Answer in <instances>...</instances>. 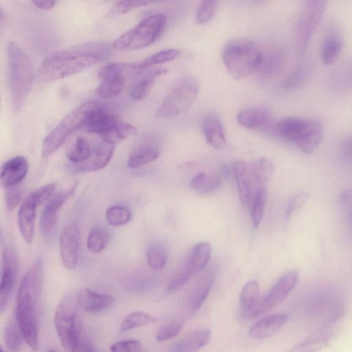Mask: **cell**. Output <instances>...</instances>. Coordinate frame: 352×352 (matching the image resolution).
I'll return each mask as SVG.
<instances>
[{"label":"cell","mask_w":352,"mask_h":352,"mask_svg":"<svg viewBox=\"0 0 352 352\" xmlns=\"http://www.w3.org/2000/svg\"><path fill=\"white\" fill-rule=\"evenodd\" d=\"M111 54L109 46L103 42L85 43L54 52L43 60L37 79L46 83L72 76L105 60Z\"/></svg>","instance_id":"1"},{"label":"cell","mask_w":352,"mask_h":352,"mask_svg":"<svg viewBox=\"0 0 352 352\" xmlns=\"http://www.w3.org/2000/svg\"><path fill=\"white\" fill-rule=\"evenodd\" d=\"M43 277V263L37 259L25 272L16 295L15 317L25 342L33 351L38 348V308Z\"/></svg>","instance_id":"2"},{"label":"cell","mask_w":352,"mask_h":352,"mask_svg":"<svg viewBox=\"0 0 352 352\" xmlns=\"http://www.w3.org/2000/svg\"><path fill=\"white\" fill-rule=\"evenodd\" d=\"M8 80L12 107L19 111L25 103L31 90L33 70L24 52L13 43L7 46Z\"/></svg>","instance_id":"3"},{"label":"cell","mask_w":352,"mask_h":352,"mask_svg":"<svg viewBox=\"0 0 352 352\" xmlns=\"http://www.w3.org/2000/svg\"><path fill=\"white\" fill-rule=\"evenodd\" d=\"M275 133L293 142L302 152L312 153L322 140L320 123L314 120L287 117L280 120L274 126Z\"/></svg>","instance_id":"4"},{"label":"cell","mask_w":352,"mask_h":352,"mask_svg":"<svg viewBox=\"0 0 352 352\" xmlns=\"http://www.w3.org/2000/svg\"><path fill=\"white\" fill-rule=\"evenodd\" d=\"M166 24V16L164 14L160 12L150 15L117 38L111 47L118 52L146 47L161 36Z\"/></svg>","instance_id":"5"},{"label":"cell","mask_w":352,"mask_h":352,"mask_svg":"<svg viewBox=\"0 0 352 352\" xmlns=\"http://www.w3.org/2000/svg\"><path fill=\"white\" fill-rule=\"evenodd\" d=\"M262 50L247 41H234L227 44L222 51V59L229 74L240 80L256 73Z\"/></svg>","instance_id":"6"},{"label":"cell","mask_w":352,"mask_h":352,"mask_svg":"<svg viewBox=\"0 0 352 352\" xmlns=\"http://www.w3.org/2000/svg\"><path fill=\"white\" fill-rule=\"evenodd\" d=\"M199 91V82L197 78L192 76L181 78L163 99L155 116L167 119L181 115L194 102Z\"/></svg>","instance_id":"7"},{"label":"cell","mask_w":352,"mask_h":352,"mask_svg":"<svg viewBox=\"0 0 352 352\" xmlns=\"http://www.w3.org/2000/svg\"><path fill=\"white\" fill-rule=\"evenodd\" d=\"M98 104L97 101H89L66 115L44 140L41 151L43 157L52 155L73 132L80 130L89 113Z\"/></svg>","instance_id":"8"},{"label":"cell","mask_w":352,"mask_h":352,"mask_svg":"<svg viewBox=\"0 0 352 352\" xmlns=\"http://www.w3.org/2000/svg\"><path fill=\"white\" fill-rule=\"evenodd\" d=\"M327 2L321 0H307L301 6L296 25V50L302 56L306 52L310 40L327 8Z\"/></svg>","instance_id":"9"},{"label":"cell","mask_w":352,"mask_h":352,"mask_svg":"<svg viewBox=\"0 0 352 352\" xmlns=\"http://www.w3.org/2000/svg\"><path fill=\"white\" fill-rule=\"evenodd\" d=\"M54 322L59 340L66 352H77L80 338L76 307L69 300L57 306Z\"/></svg>","instance_id":"10"},{"label":"cell","mask_w":352,"mask_h":352,"mask_svg":"<svg viewBox=\"0 0 352 352\" xmlns=\"http://www.w3.org/2000/svg\"><path fill=\"white\" fill-rule=\"evenodd\" d=\"M135 69L133 63H112L102 67L98 72L100 80L96 94L104 99L118 96L123 89L126 80L127 73Z\"/></svg>","instance_id":"11"},{"label":"cell","mask_w":352,"mask_h":352,"mask_svg":"<svg viewBox=\"0 0 352 352\" xmlns=\"http://www.w3.org/2000/svg\"><path fill=\"white\" fill-rule=\"evenodd\" d=\"M19 269V258L15 249L6 247L2 252L1 276L0 284V312L7 306Z\"/></svg>","instance_id":"12"},{"label":"cell","mask_w":352,"mask_h":352,"mask_svg":"<svg viewBox=\"0 0 352 352\" xmlns=\"http://www.w3.org/2000/svg\"><path fill=\"white\" fill-rule=\"evenodd\" d=\"M298 274L289 271L282 275L261 299L257 316H259L281 302L297 284Z\"/></svg>","instance_id":"13"},{"label":"cell","mask_w":352,"mask_h":352,"mask_svg":"<svg viewBox=\"0 0 352 352\" xmlns=\"http://www.w3.org/2000/svg\"><path fill=\"white\" fill-rule=\"evenodd\" d=\"M80 231L74 223L62 230L59 239V250L63 266L67 270L74 269L78 262Z\"/></svg>","instance_id":"14"},{"label":"cell","mask_w":352,"mask_h":352,"mask_svg":"<svg viewBox=\"0 0 352 352\" xmlns=\"http://www.w3.org/2000/svg\"><path fill=\"white\" fill-rule=\"evenodd\" d=\"M77 186V184H74L69 188L57 192L48 201L40 218V228L43 234L50 235L54 232L56 226L60 210L73 195Z\"/></svg>","instance_id":"15"},{"label":"cell","mask_w":352,"mask_h":352,"mask_svg":"<svg viewBox=\"0 0 352 352\" xmlns=\"http://www.w3.org/2000/svg\"><path fill=\"white\" fill-rule=\"evenodd\" d=\"M119 120L100 103L87 115L80 131L101 135L114 127Z\"/></svg>","instance_id":"16"},{"label":"cell","mask_w":352,"mask_h":352,"mask_svg":"<svg viewBox=\"0 0 352 352\" xmlns=\"http://www.w3.org/2000/svg\"><path fill=\"white\" fill-rule=\"evenodd\" d=\"M210 339L209 329L193 330L170 344L164 352H198L209 343Z\"/></svg>","instance_id":"17"},{"label":"cell","mask_w":352,"mask_h":352,"mask_svg":"<svg viewBox=\"0 0 352 352\" xmlns=\"http://www.w3.org/2000/svg\"><path fill=\"white\" fill-rule=\"evenodd\" d=\"M232 170L240 201L243 206H248L251 204L256 191L249 164L244 161L237 160L234 162Z\"/></svg>","instance_id":"18"},{"label":"cell","mask_w":352,"mask_h":352,"mask_svg":"<svg viewBox=\"0 0 352 352\" xmlns=\"http://www.w3.org/2000/svg\"><path fill=\"white\" fill-rule=\"evenodd\" d=\"M115 151V145L101 141L91 148L88 159L76 166L81 172H93L104 168L111 160Z\"/></svg>","instance_id":"19"},{"label":"cell","mask_w":352,"mask_h":352,"mask_svg":"<svg viewBox=\"0 0 352 352\" xmlns=\"http://www.w3.org/2000/svg\"><path fill=\"white\" fill-rule=\"evenodd\" d=\"M261 299L258 283L256 280L248 282L240 294V314L242 319L258 317Z\"/></svg>","instance_id":"20"},{"label":"cell","mask_w":352,"mask_h":352,"mask_svg":"<svg viewBox=\"0 0 352 352\" xmlns=\"http://www.w3.org/2000/svg\"><path fill=\"white\" fill-rule=\"evenodd\" d=\"M28 162L23 156H15L5 162L1 168L0 181L2 186L8 188L18 184L25 177Z\"/></svg>","instance_id":"21"},{"label":"cell","mask_w":352,"mask_h":352,"mask_svg":"<svg viewBox=\"0 0 352 352\" xmlns=\"http://www.w3.org/2000/svg\"><path fill=\"white\" fill-rule=\"evenodd\" d=\"M38 205L27 197L18 212V226L21 236L27 243H31L34 234L36 208Z\"/></svg>","instance_id":"22"},{"label":"cell","mask_w":352,"mask_h":352,"mask_svg":"<svg viewBox=\"0 0 352 352\" xmlns=\"http://www.w3.org/2000/svg\"><path fill=\"white\" fill-rule=\"evenodd\" d=\"M80 307L88 313H97L111 307L115 302L113 296L98 293L89 289H82L77 297Z\"/></svg>","instance_id":"23"},{"label":"cell","mask_w":352,"mask_h":352,"mask_svg":"<svg viewBox=\"0 0 352 352\" xmlns=\"http://www.w3.org/2000/svg\"><path fill=\"white\" fill-rule=\"evenodd\" d=\"M287 316L284 314H274L263 317L250 328L249 334L254 339L261 340L270 337L286 322Z\"/></svg>","instance_id":"24"},{"label":"cell","mask_w":352,"mask_h":352,"mask_svg":"<svg viewBox=\"0 0 352 352\" xmlns=\"http://www.w3.org/2000/svg\"><path fill=\"white\" fill-rule=\"evenodd\" d=\"M167 69L157 68L142 71L137 74L130 87V96L135 100L145 98L154 85L156 78L167 73Z\"/></svg>","instance_id":"25"},{"label":"cell","mask_w":352,"mask_h":352,"mask_svg":"<svg viewBox=\"0 0 352 352\" xmlns=\"http://www.w3.org/2000/svg\"><path fill=\"white\" fill-rule=\"evenodd\" d=\"M284 63V55L278 47H272L263 52L256 72L265 78L276 76L281 70Z\"/></svg>","instance_id":"26"},{"label":"cell","mask_w":352,"mask_h":352,"mask_svg":"<svg viewBox=\"0 0 352 352\" xmlns=\"http://www.w3.org/2000/svg\"><path fill=\"white\" fill-rule=\"evenodd\" d=\"M201 129L208 144L220 149L225 146L226 139L221 120L214 115L206 116L201 122Z\"/></svg>","instance_id":"27"},{"label":"cell","mask_w":352,"mask_h":352,"mask_svg":"<svg viewBox=\"0 0 352 352\" xmlns=\"http://www.w3.org/2000/svg\"><path fill=\"white\" fill-rule=\"evenodd\" d=\"M236 119L242 126L250 129H257L266 127L270 122L271 116L265 109L252 107L239 111Z\"/></svg>","instance_id":"28"},{"label":"cell","mask_w":352,"mask_h":352,"mask_svg":"<svg viewBox=\"0 0 352 352\" xmlns=\"http://www.w3.org/2000/svg\"><path fill=\"white\" fill-rule=\"evenodd\" d=\"M210 254L211 245L208 243H199L194 246L182 268L192 277L206 266Z\"/></svg>","instance_id":"29"},{"label":"cell","mask_w":352,"mask_h":352,"mask_svg":"<svg viewBox=\"0 0 352 352\" xmlns=\"http://www.w3.org/2000/svg\"><path fill=\"white\" fill-rule=\"evenodd\" d=\"M159 147L153 143H144L133 148L128 158V166L136 168L155 160L160 155Z\"/></svg>","instance_id":"30"},{"label":"cell","mask_w":352,"mask_h":352,"mask_svg":"<svg viewBox=\"0 0 352 352\" xmlns=\"http://www.w3.org/2000/svg\"><path fill=\"white\" fill-rule=\"evenodd\" d=\"M214 272L204 274L194 286L188 300V307L192 311L198 310L206 300L213 283Z\"/></svg>","instance_id":"31"},{"label":"cell","mask_w":352,"mask_h":352,"mask_svg":"<svg viewBox=\"0 0 352 352\" xmlns=\"http://www.w3.org/2000/svg\"><path fill=\"white\" fill-rule=\"evenodd\" d=\"M311 73L312 68L309 64L302 63L296 65L282 81L281 89L287 92L298 90L307 82Z\"/></svg>","instance_id":"32"},{"label":"cell","mask_w":352,"mask_h":352,"mask_svg":"<svg viewBox=\"0 0 352 352\" xmlns=\"http://www.w3.org/2000/svg\"><path fill=\"white\" fill-rule=\"evenodd\" d=\"M344 42L337 32L329 33L324 39L321 46V60L324 65L333 64L342 52Z\"/></svg>","instance_id":"33"},{"label":"cell","mask_w":352,"mask_h":352,"mask_svg":"<svg viewBox=\"0 0 352 352\" xmlns=\"http://www.w3.org/2000/svg\"><path fill=\"white\" fill-rule=\"evenodd\" d=\"M329 83L337 90L352 89V58L346 60L331 72Z\"/></svg>","instance_id":"34"},{"label":"cell","mask_w":352,"mask_h":352,"mask_svg":"<svg viewBox=\"0 0 352 352\" xmlns=\"http://www.w3.org/2000/svg\"><path fill=\"white\" fill-rule=\"evenodd\" d=\"M331 338L330 332L320 331L297 343L286 352H317L327 345Z\"/></svg>","instance_id":"35"},{"label":"cell","mask_w":352,"mask_h":352,"mask_svg":"<svg viewBox=\"0 0 352 352\" xmlns=\"http://www.w3.org/2000/svg\"><path fill=\"white\" fill-rule=\"evenodd\" d=\"M249 166L253 180L258 187H263L271 179L274 172L273 163L265 157L253 160Z\"/></svg>","instance_id":"36"},{"label":"cell","mask_w":352,"mask_h":352,"mask_svg":"<svg viewBox=\"0 0 352 352\" xmlns=\"http://www.w3.org/2000/svg\"><path fill=\"white\" fill-rule=\"evenodd\" d=\"M4 340L7 349L11 352H18L25 339L16 321L15 314L8 320L4 330Z\"/></svg>","instance_id":"37"},{"label":"cell","mask_w":352,"mask_h":352,"mask_svg":"<svg viewBox=\"0 0 352 352\" xmlns=\"http://www.w3.org/2000/svg\"><path fill=\"white\" fill-rule=\"evenodd\" d=\"M137 133V129L133 125L119 121L111 129L100 135L102 141L115 145Z\"/></svg>","instance_id":"38"},{"label":"cell","mask_w":352,"mask_h":352,"mask_svg":"<svg viewBox=\"0 0 352 352\" xmlns=\"http://www.w3.org/2000/svg\"><path fill=\"white\" fill-rule=\"evenodd\" d=\"M178 49L169 48L156 52L147 57L142 62L134 63L135 69H143L148 67L163 64L175 60L180 54Z\"/></svg>","instance_id":"39"},{"label":"cell","mask_w":352,"mask_h":352,"mask_svg":"<svg viewBox=\"0 0 352 352\" xmlns=\"http://www.w3.org/2000/svg\"><path fill=\"white\" fill-rule=\"evenodd\" d=\"M267 197L266 189L257 187L251 202V220L254 228H257L262 220Z\"/></svg>","instance_id":"40"},{"label":"cell","mask_w":352,"mask_h":352,"mask_svg":"<svg viewBox=\"0 0 352 352\" xmlns=\"http://www.w3.org/2000/svg\"><path fill=\"white\" fill-rule=\"evenodd\" d=\"M157 318L148 314L135 311L129 314L122 322L120 330L121 332H126L131 329L144 327L155 323Z\"/></svg>","instance_id":"41"},{"label":"cell","mask_w":352,"mask_h":352,"mask_svg":"<svg viewBox=\"0 0 352 352\" xmlns=\"http://www.w3.org/2000/svg\"><path fill=\"white\" fill-rule=\"evenodd\" d=\"M108 241L107 230L103 228H95L91 230L87 236V250L92 254H99L105 248Z\"/></svg>","instance_id":"42"},{"label":"cell","mask_w":352,"mask_h":352,"mask_svg":"<svg viewBox=\"0 0 352 352\" xmlns=\"http://www.w3.org/2000/svg\"><path fill=\"white\" fill-rule=\"evenodd\" d=\"M91 148L85 138L79 135L76 138L73 147L67 153L69 160L75 164H81L85 162L89 157Z\"/></svg>","instance_id":"43"},{"label":"cell","mask_w":352,"mask_h":352,"mask_svg":"<svg viewBox=\"0 0 352 352\" xmlns=\"http://www.w3.org/2000/svg\"><path fill=\"white\" fill-rule=\"evenodd\" d=\"M107 221L112 226L119 227L128 223L132 217L130 209L123 206L109 207L105 213Z\"/></svg>","instance_id":"44"},{"label":"cell","mask_w":352,"mask_h":352,"mask_svg":"<svg viewBox=\"0 0 352 352\" xmlns=\"http://www.w3.org/2000/svg\"><path fill=\"white\" fill-rule=\"evenodd\" d=\"M147 263L149 267L155 270L164 267L167 262V254L165 249L160 245H151L146 251Z\"/></svg>","instance_id":"45"},{"label":"cell","mask_w":352,"mask_h":352,"mask_svg":"<svg viewBox=\"0 0 352 352\" xmlns=\"http://www.w3.org/2000/svg\"><path fill=\"white\" fill-rule=\"evenodd\" d=\"M218 2L217 1L209 0L203 1L197 9L195 21L198 24H204L210 21L214 16Z\"/></svg>","instance_id":"46"},{"label":"cell","mask_w":352,"mask_h":352,"mask_svg":"<svg viewBox=\"0 0 352 352\" xmlns=\"http://www.w3.org/2000/svg\"><path fill=\"white\" fill-rule=\"evenodd\" d=\"M148 3L145 1H121L109 10L107 16L111 17L123 14L137 8L144 6Z\"/></svg>","instance_id":"47"},{"label":"cell","mask_w":352,"mask_h":352,"mask_svg":"<svg viewBox=\"0 0 352 352\" xmlns=\"http://www.w3.org/2000/svg\"><path fill=\"white\" fill-rule=\"evenodd\" d=\"M182 328V323L179 321H172L161 326L157 331L155 338L162 342L170 340L176 336Z\"/></svg>","instance_id":"48"},{"label":"cell","mask_w":352,"mask_h":352,"mask_svg":"<svg viewBox=\"0 0 352 352\" xmlns=\"http://www.w3.org/2000/svg\"><path fill=\"white\" fill-rule=\"evenodd\" d=\"M111 352H143L141 342L135 339L122 340L113 343Z\"/></svg>","instance_id":"49"},{"label":"cell","mask_w":352,"mask_h":352,"mask_svg":"<svg viewBox=\"0 0 352 352\" xmlns=\"http://www.w3.org/2000/svg\"><path fill=\"white\" fill-rule=\"evenodd\" d=\"M6 189V208L8 211H12L17 207L21 201V191L18 186H14Z\"/></svg>","instance_id":"50"},{"label":"cell","mask_w":352,"mask_h":352,"mask_svg":"<svg viewBox=\"0 0 352 352\" xmlns=\"http://www.w3.org/2000/svg\"><path fill=\"white\" fill-rule=\"evenodd\" d=\"M190 278V276L182 268L169 281L166 288L167 292L173 293L180 289Z\"/></svg>","instance_id":"51"},{"label":"cell","mask_w":352,"mask_h":352,"mask_svg":"<svg viewBox=\"0 0 352 352\" xmlns=\"http://www.w3.org/2000/svg\"><path fill=\"white\" fill-rule=\"evenodd\" d=\"M308 194L302 192L295 195L288 204L286 210V219H289L294 213L299 210L308 199Z\"/></svg>","instance_id":"52"},{"label":"cell","mask_w":352,"mask_h":352,"mask_svg":"<svg viewBox=\"0 0 352 352\" xmlns=\"http://www.w3.org/2000/svg\"><path fill=\"white\" fill-rule=\"evenodd\" d=\"M221 186V180L217 176L208 175L202 188L199 191L201 194H208L217 190Z\"/></svg>","instance_id":"53"},{"label":"cell","mask_w":352,"mask_h":352,"mask_svg":"<svg viewBox=\"0 0 352 352\" xmlns=\"http://www.w3.org/2000/svg\"><path fill=\"white\" fill-rule=\"evenodd\" d=\"M207 177L208 175L205 173L197 174L190 182V188L199 192L205 184Z\"/></svg>","instance_id":"54"},{"label":"cell","mask_w":352,"mask_h":352,"mask_svg":"<svg viewBox=\"0 0 352 352\" xmlns=\"http://www.w3.org/2000/svg\"><path fill=\"white\" fill-rule=\"evenodd\" d=\"M77 352H96L91 344L85 338H80Z\"/></svg>","instance_id":"55"},{"label":"cell","mask_w":352,"mask_h":352,"mask_svg":"<svg viewBox=\"0 0 352 352\" xmlns=\"http://www.w3.org/2000/svg\"><path fill=\"white\" fill-rule=\"evenodd\" d=\"M32 3L36 8L42 10H49L52 9L56 3L55 1H34Z\"/></svg>","instance_id":"56"},{"label":"cell","mask_w":352,"mask_h":352,"mask_svg":"<svg viewBox=\"0 0 352 352\" xmlns=\"http://www.w3.org/2000/svg\"><path fill=\"white\" fill-rule=\"evenodd\" d=\"M342 147L344 151L352 154V133L344 139L342 142Z\"/></svg>","instance_id":"57"},{"label":"cell","mask_w":352,"mask_h":352,"mask_svg":"<svg viewBox=\"0 0 352 352\" xmlns=\"http://www.w3.org/2000/svg\"><path fill=\"white\" fill-rule=\"evenodd\" d=\"M47 352H57V351L54 349H50V350H48Z\"/></svg>","instance_id":"58"},{"label":"cell","mask_w":352,"mask_h":352,"mask_svg":"<svg viewBox=\"0 0 352 352\" xmlns=\"http://www.w3.org/2000/svg\"><path fill=\"white\" fill-rule=\"evenodd\" d=\"M1 352H4L2 348H1Z\"/></svg>","instance_id":"59"}]
</instances>
